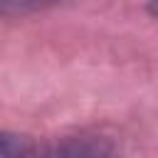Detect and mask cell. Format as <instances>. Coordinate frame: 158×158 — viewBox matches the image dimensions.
<instances>
[{
    "mask_svg": "<svg viewBox=\"0 0 158 158\" xmlns=\"http://www.w3.org/2000/svg\"><path fill=\"white\" fill-rule=\"evenodd\" d=\"M64 0H0V15L2 17H15V15H32L42 12L49 7H57Z\"/></svg>",
    "mask_w": 158,
    "mask_h": 158,
    "instance_id": "cell-3",
    "label": "cell"
},
{
    "mask_svg": "<svg viewBox=\"0 0 158 158\" xmlns=\"http://www.w3.org/2000/svg\"><path fill=\"white\" fill-rule=\"evenodd\" d=\"M32 141L15 131H0V158H30Z\"/></svg>",
    "mask_w": 158,
    "mask_h": 158,
    "instance_id": "cell-2",
    "label": "cell"
},
{
    "mask_svg": "<svg viewBox=\"0 0 158 158\" xmlns=\"http://www.w3.org/2000/svg\"><path fill=\"white\" fill-rule=\"evenodd\" d=\"M44 158H114L106 141L94 136H72L54 143Z\"/></svg>",
    "mask_w": 158,
    "mask_h": 158,
    "instance_id": "cell-1",
    "label": "cell"
}]
</instances>
